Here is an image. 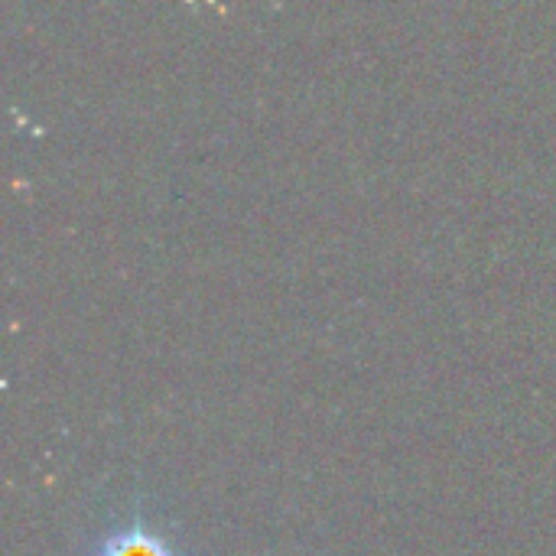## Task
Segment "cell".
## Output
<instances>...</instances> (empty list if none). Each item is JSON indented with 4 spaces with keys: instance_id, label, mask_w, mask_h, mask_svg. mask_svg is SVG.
<instances>
[{
    "instance_id": "cell-1",
    "label": "cell",
    "mask_w": 556,
    "mask_h": 556,
    "mask_svg": "<svg viewBox=\"0 0 556 556\" xmlns=\"http://www.w3.org/2000/svg\"><path fill=\"white\" fill-rule=\"evenodd\" d=\"M101 556H169V554H166L156 541H150V538L127 534V538H121V541L108 544Z\"/></svg>"
}]
</instances>
